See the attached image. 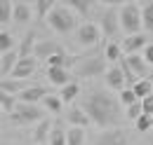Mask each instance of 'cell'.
<instances>
[{"mask_svg": "<svg viewBox=\"0 0 153 145\" xmlns=\"http://www.w3.org/2000/svg\"><path fill=\"white\" fill-rule=\"evenodd\" d=\"M19 49H10V52H2L0 56V75L2 77H10L12 70H14V66H17V61H19Z\"/></svg>", "mask_w": 153, "mask_h": 145, "instance_id": "5bb4252c", "label": "cell"}, {"mask_svg": "<svg viewBox=\"0 0 153 145\" xmlns=\"http://www.w3.org/2000/svg\"><path fill=\"white\" fill-rule=\"evenodd\" d=\"M66 5H71L80 17H87V12L92 7V0H66Z\"/></svg>", "mask_w": 153, "mask_h": 145, "instance_id": "1f68e13d", "label": "cell"}, {"mask_svg": "<svg viewBox=\"0 0 153 145\" xmlns=\"http://www.w3.org/2000/svg\"><path fill=\"white\" fill-rule=\"evenodd\" d=\"M104 54H106L108 61H120V59L125 56V52H123V45H118V42H108L106 49H104Z\"/></svg>", "mask_w": 153, "mask_h": 145, "instance_id": "f1b7e54d", "label": "cell"}, {"mask_svg": "<svg viewBox=\"0 0 153 145\" xmlns=\"http://www.w3.org/2000/svg\"><path fill=\"white\" fill-rule=\"evenodd\" d=\"M120 98L111 96L108 91L104 89H90L85 91V98H82V108L85 112L92 117V124L101 129H111V127H120L125 117V112L120 110Z\"/></svg>", "mask_w": 153, "mask_h": 145, "instance_id": "6da1fadb", "label": "cell"}, {"mask_svg": "<svg viewBox=\"0 0 153 145\" xmlns=\"http://www.w3.org/2000/svg\"><path fill=\"white\" fill-rule=\"evenodd\" d=\"M57 52H61V47L54 40H40V42H36V49H33V54H36L38 61H47L50 56L57 54Z\"/></svg>", "mask_w": 153, "mask_h": 145, "instance_id": "7c38bea8", "label": "cell"}, {"mask_svg": "<svg viewBox=\"0 0 153 145\" xmlns=\"http://www.w3.org/2000/svg\"><path fill=\"white\" fill-rule=\"evenodd\" d=\"M10 49H17L14 47V37L2 28V33H0V52H10Z\"/></svg>", "mask_w": 153, "mask_h": 145, "instance_id": "e575fe53", "label": "cell"}, {"mask_svg": "<svg viewBox=\"0 0 153 145\" xmlns=\"http://www.w3.org/2000/svg\"><path fill=\"white\" fill-rule=\"evenodd\" d=\"M104 80H106V87L113 91H123L125 89V84H127V77H125V72L120 66H113V68H108L106 75H104Z\"/></svg>", "mask_w": 153, "mask_h": 145, "instance_id": "30bf717a", "label": "cell"}, {"mask_svg": "<svg viewBox=\"0 0 153 145\" xmlns=\"http://www.w3.org/2000/svg\"><path fill=\"white\" fill-rule=\"evenodd\" d=\"M106 54L92 56V59H80L76 66H73V75L76 77H101L106 75Z\"/></svg>", "mask_w": 153, "mask_h": 145, "instance_id": "5b68a950", "label": "cell"}, {"mask_svg": "<svg viewBox=\"0 0 153 145\" xmlns=\"http://www.w3.org/2000/svg\"><path fill=\"white\" fill-rule=\"evenodd\" d=\"M101 35H104L101 33V26L87 21V23H80V28H78V33H76V42L82 45V47H97Z\"/></svg>", "mask_w": 153, "mask_h": 145, "instance_id": "8992f818", "label": "cell"}, {"mask_svg": "<svg viewBox=\"0 0 153 145\" xmlns=\"http://www.w3.org/2000/svg\"><path fill=\"white\" fill-rule=\"evenodd\" d=\"M42 103H45V110L47 112H61V105H64V98L61 96H52V94H47L45 98H42Z\"/></svg>", "mask_w": 153, "mask_h": 145, "instance_id": "4316f807", "label": "cell"}, {"mask_svg": "<svg viewBox=\"0 0 153 145\" xmlns=\"http://www.w3.org/2000/svg\"><path fill=\"white\" fill-rule=\"evenodd\" d=\"M66 138H68V145H82L85 143V127L71 124L68 131H66Z\"/></svg>", "mask_w": 153, "mask_h": 145, "instance_id": "603a6c76", "label": "cell"}, {"mask_svg": "<svg viewBox=\"0 0 153 145\" xmlns=\"http://www.w3.org/2000/svg\"><path fill=\"white\" fill-rule=\"evenodd\" d=\"M14 19V7H12V0H0V23L2 28Z\"/></svg>", "mask_w": 153, "mask_h": 145, "instance_id": "484cf974", "label": "cell"}, {"mask_svg": "<svg viewBox=\"0 0 153 145\" xmlns=\"http://www.w3.org/2000/svg\"><path fill=\"white\" fill-rule=\"evenodd\" d=\"M28 21H31V7L24 2L14 5V23H28Z\"/></svg>", "mask_w": 153, "mask_h": 145, "instance_id": "83f0119b", "label": "cell"}, {"mask_svg": "<svg viewBox=\"0 0 153 145\" xmlns=\"http://www.w3.org/2000/svg\"><path fill=\"white\" fill-rule=\"evenodd\" d=\"M134 127H137V131H149V129H153V122H151V115L149 112H144V115H139L137 119H134Z\"/></svg>", "mask_w": 153, "mask_h": 145, "instance_id": "836d02e7", "label": "cell"}, {"mask_svg": "<svg viewBox=\"0 0 153 145\" xmlns=\"http://www.w3.org/2000/svg\"><path fill=\"white\" fill-rule=\"evenodd\" d=\"M106 5H127V2H132V0H104Z\"/></svg>", "mask_w": 153, "mask_h": 145, "instance_id": "f35d334b", "label": "cell"}, {"mask_svg": "<svg viewBox=\"0 0 153 145\" xmlns=\"http://www.w3.org/2000/svg\"><path fill=\"white\" fill-rule=\"evenodd\" d=\"M17 49H19L21 56H31L33 54V49H36V31H33V28L24 33V37H21V42H19Z\"/></svg>", "mask_w": 153, "mask_h": 145, "instance_id": "ffe728a7", "label": "cell"}, {"mask_svg": "<svg viewBox=\"0 0 153 145\" xmlns=\"http://www.w3.org/2000/svg\"><path fill=\"white\" fill-rule=\"evenodd\" d=\"M45 117V110L38 108L36 103H26V101H19L17 108L7 115V119L14 124V127H24V124H33V122H40Z\"/></svg>", "mask_w": 153, "mask_h": 145, "instance_id": "3957f363", "label": "cell"}, {"mask_svg": "<svg viewBox=\"0 0 153 145\" xmlns=\"http://www.w3.org/2000/svg\"><path fill=\"white\" fill-rule=\"evenodd\" d=\"M144 56H146V61L153 66V42H149V45L144 47Z\"/></svg>", "mask_w": 153, "mask_h": 145, "instance_id": "74e56055", "label": "cell"}, {"mask_svg": "<svg viewBox=\"0 0 153 145\" xmlns=\"http://www.w3.org/2000/svg\"><path fill=\"white\" fill-rule=\"evenodd\" d=\"M120 26H123V33L125 35H132V33H139L141 26H144V12L137 2H127L123 5L120 10Z\"/></svg>", "mask_w": 153, "mask_h": 145, "instance_id": "277c9868", "label": "cell"}, {"mask_svg": "<svg viewBox=\"0 0 153 145\" xmlns=\"http://www.w3.org/2000/svg\"><path fill=\"white\" fill-rule=\"evenodd\" d=\"M47 23L50 28L59 33V35H68L71 31H76L78 21H76V10L68 5H54V10L47 14Z\"/></svg>", "mask_w": 153, "mask_h": 145, "instance_id": "7a4b0ae2", "label": "cell"}, {"mask_svg": "<svg viewBox=\"0 0 153 145\" xmlns=\"http://www.w3.org/2000/svg\"><path fill=\"white\" fill-rule=\"evenodd\" d=\"M36 68H38V59H36V54H31V56H19V61H17L14 70H12V77H19V80L31 77V75L36 72Z\"/></svg>", "mask_w": 153, "mask_h": 145, "instance_id": "9c48e42d", "label": "cell"}, {"mask_svg": "<svg viewBox=\"0 0 153 145\" xmlns=\"http://www.w3.org/2000/svg\"><path fill=\"white\" fill-rule=\"evenodd\" d=\"M47 80L52 82V84H57V87H64V84H68L73 77H71V72L68 68H59V66H47Z\"/></svg>", "mask_w": 153, "mask_h": 145, "instance_id": "2e32d148", "label": "cell"}, {"mask_svg": "<svg viewBox=\"0 0 153 145\" xmlns=\"http://www.w3.org/2000/svg\"><path fill=\"white\" fill-rule=\"evenodd\" d=\"M141 103H144V112L153 115V94H151V96H146V98H141Z\"/></svg>", "mask_w": 153, "mask_h": 145, "instance_id": "8d00e7d4", "label": "cell"}, {"mask_svg": "<svg viewBox=\"0 0 153 145\" xmlns=\"http://www.w3.org/2000/svg\"><path fill=\"white\" fill-rule=\"evenodd\" d=\"M139 115H144V103H141V101L127 105V110H125V117H127V119H137Z\"/></svg>", "mask_w": 153, "mask_h": 145, "instance_id": "d590c367", "label": "cell"}, {"mask_svg": "<svg viewBox=\"0 0 153 145\" xmlns=\"http://www.w3.org/2000/svg\"><path fill=\"white\" fill-rule=\"evenodd\" d=\"M26 87H31V84L24 82V80H19V77H2V82H0V89L10 91V94H21Z\"/></svg>", "mask_w": 153, "mask_h": 145, "instance_id": "d6986e66", "label": "cell"}, {"mask_svg": "<svg viewBox=\"0 0 153 145\" xmlns=\"http://www.w3.org/2000/svg\"><path fill=\"white\" fill-rule=\"evenodd\" d=\"M0 105H2V112H5V115H10L12 110L17 108V98H14V94L2 91V94H0Z\"/></svg>", "mask_w": 153, "mask_h": 145, "instance_id": "f546056e", "label": "cell"}, {"mask_svg": "<svg viewBox=\"0 0 153 145\" xmlns=\"http://www.w3.org/2000/svg\"><path fill=\"white\" fill-rule=\"evenodd\" d=\"M151 122H153V115H151Z\"/></svg>", "mask_w": 153, "mask_h": 145, "instance_id": "60d3db41", "label": "cell"}, {"mask_svg": "<svg viewBox=\"0 0 153 145\" xmlns=\"http://www.w3.org/2000/svg\"><path fill=\"white\" fill-rule=\"evenodd\" d=\"M66 119H68V124H76V127H90L92 124V117L85 112L82 105H71L66 112Z\"/></svg>", "mask_w": 153, "mask_h": 145, "instance_id": "4fadbf2b", "label": "cell"}, {"mask_svg": "<svg viewBox=\"0 0 153 145\" xmlns=\"http://www.w3.org/2000/svg\"><path fill=\"white\" fill-rule=\"evenodd\" d=\"M52 127H54V122H52L50 117H42V119L38 122V127H36V131H33V143L42 145L45 141H50V131H52Z\"/></svg>", "mask_w": 153, "mask_h": 145, "instance_id": "ac0fdd59", "label": "cell"}, {"mask_svg": "<svg viewBox=\"0 0 153 145\" xmlns=\"http://www.w3.org/2000/svg\"><path fill=\"white\" fill-rule=\"evenodd\" d=\"M141 12H144V28L149 33H153V0L141 7Z\"/></svg>", "mask_w": 153, "mask_h": 145, "instance_id": "d6a6232c", "label": "cell"}, {"mask_svg": "<svg viewBox=\"0 0 153 145\" xmlns=\"http://www.w3.org/2000/svg\"><path fill=\"white\" fill-rule=\"evenodd\" d=\"M125 61L130 63V68H132L139 77H149V72H151V63L146 61V56H141L139 52H134V54H125Z\"/></svg>", "mask_w": 153, "mask_h": 145, "instance_id": "8fae6325", "label": "cell"}, {"mask_svg": "<svg viewBox=\"0 0 153 145\" xmlns=\"http://www.w3.org/2000/svg\"><path fill=\"white\" fill-rule=\"evenodd\" d=\"M134 91H137V96L139 98H146V96H151L153 94V80H149V77H141V80H137L132 84Z\"/></svg>", "mask_w": 153, "mask_h": 145, "instance_id": "cb8c5ba5", "label": "cell"}, {"mask_svg": "<svg viewBox=\"0 0 153 145\" xmlns=\"http://www.w3.org/2000/svg\"><path fill=\"white\" fill-rule=\"evenodd\" d=\"M149 80H153V66H151V72H149Z\"/></svg>", "mask_w": 153, "mask_h": 145, "instance_id": "ab89813d", "label": "cell"}, {"mask_svg": "<svg viewBox=\"0 0 153 145\" xmlns=\"http://www.w3.org/2000/svg\"><path fill=\"white\" fill-rule=\"evenodd\" d=\"M118 98H120V103H123L125 108H127V105H132V103H137V101H141V98L137 96L134 87H125V89L120 91V96H118Z\"/></svg>", "mask_w": 153, "mask_h": 145, "instance_id": "4dcf8cb0", "label": "cell"}, {"mask_svg": "<svg viewBox=\"0 0 153 145\" xmlns=\"http://www.w3.org/2000/svg\"><path fill=\"white\" fill-rule=\"evenodd\" d=\"M47 143L50 145H68V138H66V131H64V127H61V122H54Z\"/></svg>", "mask_w": 153, "mask_h": 145, "instance_id": "44dd1931", "label": "cell"}, {"mask_svg": "<svg viewBox=\"0 0 153 145\" xmlns=\"http://www.w3.org/2000/svg\"><path fill=\"white\" fill-rule=\"evenodd\" d=\"M146 35L139 31V33H132V35H125V42H123V52L125 54H134V52H139V49H144L146 47Z\"/></svg>", "mask_w": 153, "mask_h": 145, "instance_id": "9a60e30c", "label": "cell"}, {"mask_svg": "<svg viewBox=\"0 0 153 145\" xmlns=\"http://www.w3.org/2000/svg\"><path fill=\"white\" fill-rule=\"evenodd\" d=\"M94 145H127V133L120 127L104 129V131L99 133V138H97Z\"/></svg>", "mask_w": 153, "mask_h": 145, "instance_id": "52a82bcc", "label": "cell"}, {"mask_svg": "<svg viewBox=\"0 0 153 145\" xmlns=\"http://www.w3.org/2000/svg\"><path fill=\"white\" fill-rule=\"evenodd\" d=\"M118 31H123V26H120V12L106 10L104 17H101V33L106 37H113V35H118Z\"/></svg>", "mask_w": 153, "mask_h": 145, "instance_id": "ba28073f", "label": "cell"}, {"mask_svg": "<svg viewBox=\"0 0 153 145\" xmlns=\"http://www.w3.org/2000/svg\"><path fill=\"white\" fill-rule=\"evenodd\" d=\"M61 98H64V103H71V101H76L78 96H80V84L78 82H68V84H64L61 87V94H59Z\"/></svg>", "mask_w": 153, "mask_h": 145, "instance_id": "7402d4cb", "label": "cell"}, {"mask_svg": "<svg viewBox=\"0 0 153 145\" xmlns=\"http://www.w3.org/2000/svg\"><path fill=\"white\" fill-rule=\"evenodd\" d=\"M47 96V87H42V84H31V87H26V89L19 94V101H26V103H38Z\"/></svg>", "mask_w": 153, "mask_h": 145, "instance_id": "e0dca14e", "label": "cell"}, {"mask_svg": "<svg viewBox=\"0 0 153 145\" xmlns=\"http://www.w3.org/2000/svg\"><path fill=\"white\" fill-rule=\"evenodd\" d=\"M54 10V0H36V17L38 21H47V14Z\"/></svg>", "mask_w": 153, "mask_h": 145, "instance_id": "d4e9b609", "label": "cell"}]
</instances>
